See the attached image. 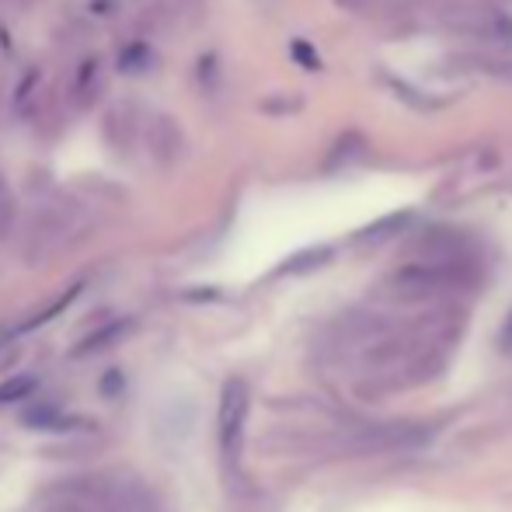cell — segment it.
Returning <instances> with one entry per match:
<instances>
[{"instance_id":"obj_1","label":"cell","mask_w":512,"mask_h":512,"mask_svg":"<svg viewBox=\"0 0 512 512\" xmlns=\"http://www.w3.org/2000/svg\"><path fill=\"white\" fill-rule=\"evenodd\" d=\"M471 283V269L460 258H422V262H408L391 272L387 286L394 297L401 300H432L453 293L460 286Z\"/></svg>"},{"instance_id":"obj_2","label":"cell","mask_w":512,"mask_h":512,"mask_svg":"<svg viewBox=\"0 0 512 512\" xmlns=\"http://www.w3.org/2000/svg\"><path fill=\"white\" fill-rule=\"evenodd\" d=\"M446 28L471 39L474 46L485 49H509L512 46V14L499 11L492 4H453L443 14Z\"/></svg>"},{"instance_id":"obj_3","label":"cell","mask_w":512,"mask_h":512,"mask_svg":"<svg viewBox=\"0 0 512 512\" xmlns=\"http://www.w3.org/2000/svg\"><path fill=\"white\" fill-rule=\"evenodd\" d=\"M251 411V391L241 377L227 380L220 391V408H216V439H220V453L234 464L244 443V422Z\"/></svg>"},{"instance_id":"obj_4","label":"cell","mask_w":512,"mask_h":512,"mask_svg":"<svg viewBox=\"0 0 512 512\" xmlns=\"http://www.w3.org/2000/svg\"><path fill=\"white\" fill-rule=\"evenodd\" d=\"M143 126H147V115H143L140 102H129V98H119L105 108L102 115V140L112 154L126 157L129 150L136 147V140L143 136Z\"/></svg>"},{"instance_id":"obj_5","label":"cell","mask_w":512,"mask_h":512,"mask_svg":"<svg viewBox=\"0 0 512 512\" xmlns=\"http://www.w3.org/2000/svg\"><path fill=\"white\" fill-rule=\"evenodd\" d=\"M143 143H147L150 157H154L161 168H175V164L185 157V133H182V126H178L175 115H168V112L147 115Z\"/></svg>"},{"instance_id":"obj_6","label":"cell","mask_w":512,"mask_h":512,"mask_svg":"<svg viewBox=\"0 0 512 512\" xmlns=\"http://www.w3.org/2000/svg\"><path fill=\"white\" fill-rule=\"evenodd\" d=\"M105 91V60L98 53L84 56V60H77L74 74H70L67 81V105L74 108V112H88L91 105L102 98Z\"/></svg>"},{"instance_id":"obj_7","label":"cell","mask_w":512,"mask_h":512,"mask_svg":"<svg viewBox=\"0 0 512 512\" xmlns=\"http://www.w3.org/2000/svg\"><path fill=\"white\" fill-rule=\"evenodd\" d=\"M39 91H42V67H39V63H32V67H25L18 88H14V98H11L14 112L28 115V119H32V115H39L42 112Z\"/></svg>"},{"instance_id":"obj_8","label":"cell","mask_w":512,"mask_h":512,"mask_svg":"<svg viewBox=\"0 0 512 512\" xmlns=\"http://www.w3.org/2000/svg\"><path fill=\"white\" fill-rule=\"evenodd\" d=\"M154 49H150V42H143V39H133V42H126V46L119 49V60H115V67L122 70L126 77H140V74H147L150 67H154Z\"/></svg>"},{"instance_id":"obj_9","label":"cell","mask_w":512,"mask_h":512,"mask_svg":"<svg viewBox=\"0 0 512 512\" xmlns=\"http://www.w3.org/2000/svg\"><path fill=\"white\" fill-rule=\"evenodd\" d=\"M331 262V248H307V251H297L293 258H286L283 265H279V276H304V272H314L321 269V265Z\"/></svg>"},{"instance_id":"obj_10","label":"cell","mask_w":512,"mask_h":512,"mask_svg":"<svg viewBox=\"0 0 512 512\" xmlns=\"http://www.w3.org/2000/svg\"><path fill=\"white\" fill-rule=\"evenodd\" d=\"M196 84L206 95H213V91L220 88V56L216 53H203L196 60Z\"/></svg>"},{"instance_id":"obj_11","label":"cell","mask_w":512,"mask_h":512,"mask_svg":"<svg viewBox=\"0 0 512 512\" xmlns=\"http://www.w3.org/2000/svg\"><path fill=\"white\" fill-rule=\"evenodd\" d=\"M77 297H81V283H74V286H70V290H67V293H63V297H60V300H56V304H53V307L39 310V314H35V317H32V321H28V324H25V328H21V331H28V328H39V324L53 321V317H56V314H60V310H67L70 304H74V300H77Z\"/></svg>"},{"instance_id":"obj_12","label":"cell","mask_w":512,"mask_h":512,"mask_svg":"<svg viewBox=\"0 0 512 512\" xmlns=\"http://www.w3.org/2000/svg\"><path fill=\"white\" fill-rule=\"evenodd\" d=\"M35 391V377H11L0 384V405H11V401H21Z\"/></svg>"},{"instance_id":"obj_13","label":"cell","mask_w":512,"mask_h":512,"mask_svg":"<svg viewBox=\"0 0 512 512\" xmlns=\"http://www.w3.org/2000/svg\"><path fill=\"white\" fill-rule=\"evenodd\" d=\"M60 411L56 408H46V405H39V408H28L25 411V425L28 429H60Z\"/></svg>"},{"instance_id":"obj_14","label":"cell","mask_w":512,"mask_h":512,"mask_svg":"<svg viewBox=\"0 0 512 512\" xmlns=\"http://www.w3.org/2000/svg\"><path fill=\"white\" fill-rule=\"evenodd\" d=\"M14 223V199H11V189H7L4 175H0V237L11 230Z\"/></svg>"},{"instance_id":"obj_15","label":"cell","mask_w":512,"mask_h":512,"mask_svg":"<svg viewBox=\"0 0 512 512\" xmlns=\"http://www.w3.org/2000/svg\"><path fill=\"white\" fill-rule=\"evenodd\" d=\"M290 56H293V60H297L304 70H321V60H317V53H314V46H310V42H300V39H297V42L290 46Z\"/></svg>"},{"instance_id":"obj_16","label":"cell","mask_w":512,"mask_h":512,"mask_svg":"<svg viewBox=\"0 0 512 512\" xmlns=\"http://www.w3.org/2000/svg\"><path fill=\"white\" fill-rule=\"evenodd\" d=\"M335 4L345 11H363V7H370V0H335Z\"/></svg>"},{"instance_id":"obj_17","label":"cell","mask_w":512,"mask_h":512,"mask_svg":"<svg viewBox=\"0 0 512 512\" xmlns=\"http://www.w3.org/2000/svg\"><path fill=\"white\" fill-rule=\"evenodd\" d=\"M502 338H506V349H512V317H509L506 331H502Z\"/></svg>"},{"instance_id":"obj_18","label":"cell","mask_w":512,"mask_h":512,"mask_svg":"<svg viewBox=\"0 0 512 512\" xmlns=\"http://www.w3.org/2000/svg\"><path fill=\"white\" fill-rule=\"evenodd\" d=\"M119 4H122V7H126V4H133V0H119Z\"/></svg>"}]
</instances>
